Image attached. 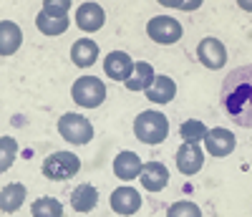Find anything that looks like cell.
Segmentation results:
<instances>
[{
    "mask_svg": "<svg viewBox=\"0 0 252 217\" xmlns=\"http://www.w3.org/2000/svg\"><path fill=\"white\" fill-rule=\"evenodd\" d=\"M220 108L232 124L252 129V63L232 69L220 89Z\"/></svg>",
    "mask_w": 252,
    "mask_h": 217,
    "instance_id": "1",
    "label": "cell"
},
{
    "mask_svg": "<svg viewBox=\"0 0 252 217\" xmlns=\"http://www.w3.org/2000/svg\"><path fill=\"white\" fill-rule=\"evenodd\" d=\"M68 8L71 0H46L40 13L35 15V26L43 36H61L68 28Z\"/></svg>",
    "mask_w": 252,
    "mask_h": 217,
    "instance_id": "2",
    "label": "cell"
},
{
    "mask_svg": "<svg viewBox=\"0 0 252 217\" xmlns=\"http://www.w3.org/2000/svg\"><path fill=\"white\" fill-rule=\"evenodd\" d=\"M134 134L144 144H161L169 134V121L161 111H141L134 119Z\"/></svg>",
    "mask_w": 252,
    "mask_h": 217,
    "instance_id": "3",
    "label": "cell"
},
{
    "mask_svg": "<svg viewBox=\"0 0 252 217\" xmlns=\"http://www.w3.org/2000/svg\"><path fill=\"white\" fill-rule=\"evenodd\" d=\"M43 175L53 182H63V180H71L78 175L81 169V159L76 154H71V151H53V154H48L43 159Z\"/></svg>",
    "mask_w": 252,
    "mask_h": 217,
    "instance_id": "4",
    "label": "cell"
},
{
    "mask_svg": "<svg viewBox=\"0 0 252 217\" xmlns=\"http://www.w3.org/2000/svg\"><path fill=\"white\" fill-rule=\"evenodd\" d=\"M71 96L83 108H96V106L103 104V99H106V86H103V81L96 78V76H81L73 83Z\"/></svg>",
    "mask_w": 252,
    "mask_h": 217,
    "instance_id": "5",
    "label": "cell"
},
{
    "mask_svg": "<svg viewBox=\"0 0 252 217\" xmlns=\"http://www.w3.org/2000/svg\"><path fill=\"white\" fill-rule=\"evenodd\" d=\"M58 134L71 144H89L94 139V126L81 114H63L58 119Z\"/></svg>",
    "mask_w": 252,
    "mask_h": 217,
    "instance_id": "6",
    "label": "cell"
},
{
    "mask_svg": "<svg viewBox=\"0 0 252 217\" xmlns=\"http://www.w3.org/2000/svg\"><path fill=\"white\" fill-rule=\"evenodd\" d=\"M146 33H149V38L154 43H159V46H172V43H177L182 38V26H179L177 18L157 15L146 23Z\"/></svg>",
    "mask_w": 252,
    "mask_h": 217,
    "instance_id": "7",
    "label": "cell"
},
{
    "mask_svg": "<svg viewBox=\"0 0 252 217\" xmlns=\"http://www.w3.org/2000/svg\"><path fill=\"white\" fill-rule=\"evenodd\" d=\"M197 58L202 66L212 69V71H220L224 63H227V48L220 38H202L199 46H197Z\"/></svg>",
    "mask_w": 252,
    "mask_h": 217,
    "instance_id": "8",
    "label": "cell"
},
{
    "mask_svg": "<svg viewBox=\"0 0 252 217\" xmlns=\"http://www.w3.org/2000/svg\"><path fill=\"white\" fill-rule=\"evenodd\" d=\"M204 146H207V154H212V157H227V154H232L235 146H237V137L229 132V129H212V132L207 134L204 139Z\"/></svg>",
    "mask_w": 252,
    "mask_h": 217,
    "instance_id": "9",
    "label": "cell"
},
{
    "mask_svg": "<svg viewBox=\"0 0 252 217\" xmlns=\"http://www.w3.org/2000/svg\"><path fill=\"white\" fill-rule=\"evenodd\" d=\"M106 23V13L98 3H81L76 10V26L86 33H96Z\"/></svg>",
    "mask_w": 252,
    "mask_h": 217,
    "instance_id": "10",
    "label": "cell"
},
{
    "mask_svg": "<svg viewBox=\"0 0 252 217\" xmlns=\"http://www.w3.org/2000/svg\"><path fill=\"white\" fill-rule=\"evenodd\" d=\"M103 71H106V76H111L114 81H129V76L134 73V61L129 53L124 51H111L106 56V61H103Z\"/></svg>",
    "mask_w": 252,
    "mask_h": 217,
    "instance_id": "11",
    "label": "cell"
},
{
    "mask_svg": "<svg viewBox=\"0 0 252 217\" xmlns=\"http://www.w3.org/2000/svg\"><path fill=\"white\" fill-rule=\"evenodd\" d=\"M111 210L116 215H134L139 207H141V194L134 189V187H116L111 192Z\"/></svg>",
    "mask_w": 252,
    "mask_h": 217,
    "instance_id": "12",
    "label": "cell"
},
{
    "mask_svg": "<svg viewBox=\"0 0 252 217\" xmlns=\"http://www.w3.org/2000/svg\"><path fill=\"white\" fill-rule=\"evenodd\" d=\"M202 164H204V154L197 144H182L177 149V169L182 175H187V177L197 175L202 169Z\"/></svg>",
    "mask_w": 252,
    "mask_h": 217,
    "instance_id": "13",
    "label": "cell"
},
{
    "mask_svg": "<svg viewBox=\"0 0 252 217\" xmlns=\"http://www.w3.org/2000/svg\"><path fill=\"white\" fill-rule=\"evenodd\" d=\"M141 187L149 192H161L166 184H169V169H166L161 162H146L141 169Z\"/></svg>",
    "mask_w": 252,
    "mask_h": 217,
    "instance_id": "14",
    "label": "cell"
},
{
    "mask_svg": "<svg viewBox=\"0 0 252 217\" xmlns=\"http://www.w3.org/2000/svg\"><path fill=\"white\" fill-rule=\"evenodd\" d=\"M141 169H144V162L134 154V151H119V157L114 159V175L124 182L139 180Z\"/></svg>",
    "mask_w": 252,
    "mask_h": 217,
    "instance_id": "15",
    "label": "cell"
},
{
    "mask_svg": "<svg viewBox=\"0 0 252 217\" xmlns=\"http://www.w3.org/2000/svg\"><path fill=\"white\" fill-rule=\"evenodd\" d=\"M98 58V46H96V40L91 38H78L73 43V48H71V61L76 63L78 69H89L94 66Z\"/></svg>",
    "mask_w": 252,
    "mask_h": 217,
    "instance_id": "16",
    "label": "cell"
},
{
    "mask_svg": "<svg viewBox=\"0 0 252 217\" xmlns=\"http://www.w3.org/2000/svg\"><path fill=\"white\" fill-rule=\"evenodd\" d=\"M154 78L157 76H154L152 63L139 61V63H134V73L129 76V81H126V89H129V91H149Z\"/></svg>",
    "mask_w": 252,
    "mask_h": 217,
    "instance_id": "17",
    "label": "cell"
},
{
    "mask_svg": "<svg viewBox=\"0 0 252 217\" xmlns=\"http://www.w3.org/2000/svg\"><path fill=\"white\" fill-rule=\"evenodd\" d=\"M20 43H23V33H20V28L13 23V20H3L0 23V53L3 56H13Z\"/></svg>",
    "mask_w": 252,
    "mask_h": 217,
    "instance_id": "18",
    "label": "cell"
},
{
    "mask_svg": "<svg viewBox=\"0 0 252 217\" xmlns=\"http://www.w3.org/2000/svg\"><path fill=\"white\" fill-rule=\"evenodd\" d=\"M98 202V189L94 184H78L71 192V207L76 212H91Z\"/></svg>",
    "mask_w": 252,
    "mask_h": 217,
    "instance_id": "19",
    "label": "cell"
},
{
    "mask_svg": "<svg viewBox=\"0 0 252 217\" xmlns=\"http://www.w3.org/2000/svg\"><path fill=\"white\" fill-rule=\"evenodd\" d=\"M174 94H177L174 78H169V76H157L154 83H152V89L146 91V99L154 101V104H169V101L174 99Z\"/></svg>",
    "mask_w": 252,
    "mask_h": 217,
    "instance_id": "20",
    "label": "cell"
},
{
    "mask_svg": "<svg viewBox=\"0 0 252 217\" xmlns=\"http://www.w3.org/2000/svg\"><path fill=\"white\" fill-rule=\"evenodd\" d=\"M26 202V187L20 182H13L8 187H3V192H0V207H3L5 215L20 210V205Z\"/></svg>",
    "mask_w": 252,
    "mask_h": 217,
    "instance_id": "21",
    "label": "cell"
},
{
    "mask_svg": "<svg viewBox=\"0 0 252 217\" xmlns=\"http://www.w3.org/2000/svg\"><path fill=\"white\" fill-rule=\"evenodd\" d=\"M179 134H182L184 144H199V142L207 139L209 129H207L199 119H187V121L179 126Z\"/></svg>",
    "mask_w": 252,
    "mask_h": 217,
    "instance_id": "22",
    "label": "cell"
},
{
    "mask_svg": "<svg viewBox=\"0 0 252 217\" xmlns=\"http://www.w3.org/2000/svg\"><path fill=\"white\" fill-rule=\"evenodd\" d=\"M33 217H63V205L53 197H40L31 205Z\"/></svg>",
    "mask_w": 252,
    "mask_h": 217,
    "instance_id": "23",
    "label": "cell"
},
{
    "mask_svg": "<svg viewBox=\"0 0 252 217\" xmlns=\"http://www.w3.org/2000/svg\"><path fill=\"white\" fill-rule=\"evenodd\" d=\"M166 217H202V212H199V207H197L194 202L182 200V202H174V205L169 207Z\"/></svg>",
    "mask_w": 252,
    "mask_h": 217,
    "instance_id": "24",
    "label": "cell"
},
{
    "mask_svg": "<svg viewBox=\"0 0 252 217\" xmlns=\"http://www.w3.org/2000/svg\"><path fill=\"white\" fill-rule=\"evenodd\" d=\"M0 146H3V162H0V169L5 172V169L13 164V159H15L18 144H15V139H10V137H3V139H0Z\"/></svg>",
    "mask_w": 252,
    "mask_h": 217,
    "instance_id": "25",
    "label": "cell"
}]
</instances>
